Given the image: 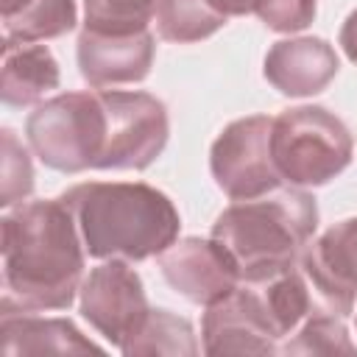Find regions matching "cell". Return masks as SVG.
<instances>
[{
    "instance_id": "cell-3",
    "label": "cell",
    "mask_w": 357,
    "mask_h": 357,
    "mask_svg": "<svg viewBox=\"0 0 357 357\" xmlns=\"http://www.w3.org/2000/svg\"><path fill=\"white\" fill-rule=\"evenodd\" d=\"M318 229V204L304 187L282 184L265 195L229 204L212 234L237 262L243 282H262L298 265Z\"/></svg>"
},
{
    "instance_id": "cell-22",
    "label": "cell",
    "mask_w": 357,
    "mask_h": 357,
    "mask_svg": "<svg viewBox=\"0 0 357 357\" xmlns=\"http://www.w3.org/2000/svg\"><path fill=\"white\" fill-rule=\"evenodd\" d=\"M268 31L296 33L312 25L318 14V0H259L254 11Z\"/></svg>"
},
{
    "instance_id": "cell-12",
    "label": "cell",
    "mask_w": 357,
    "mask_h": 357,
    "mask_svg": "<svg viewBox=\"0 0 357 357\" xmlns=\"http://www.w3.org/2000/svg\"><path fill=\"white\" fill-rule=\"evenodd\" d=\"M156 56V36L139 33H98L84 28L75 42L78 73L92 89L139 84L148 78Z\"/></svg>"
},
{
    "instance_id": "cell-11",
    "label": "cell",
    "mask_w": 357,
    "mask_h": 357,
    "mask_svg": "<svg viewBox=\"0 0 357 357\" xmlns=\"http://www.w3.org/2000/svg\"><path fill=\"white\" fill-rule=\"evenodd\" d=\"M156 265L178 296L201 307L220 301L243 282L237 262L215 237L176 240L156 257Z\"/></svg>"
},
{
    "instance_id": "cell-24",
    "label": "cell",
    "mask_w": 357,
    "mask_h": 357,
    "mask_svg": "<svg viewBox=\"0 0 357 357\" xmlns=\"http://www.w3.org/2000/svg\"><path fill=\"white\" fill-rule=\"evenodd\" d=\"M218 11H223L226 17H245V14H254L257 11V3L259 0H209Z\"/></svg>"
},
{
    "instance_id": "cell-2",
    "label": "cell",
    "mask_w": 357,
    "mask_h": 357,
    "mask_svg": "<svg viewBox=\"0 0 357 357\" xmlns=\"http://www.w3.org/2000/svg\"><path fill=\"white\" fill-rule=\"evenodd\" d=\"M92 259L142 262L178 240L176 204L145 181H84L59 195Z\"/></svg>"
},
{
    "instance_id": "cell-1",
    "label": "cell",
    "mask_w": 357,
    "mask_h": 357,
    "mask_svg": "<svg viewBox=\"0 0 357 357\" xmlns=\"http://www.w3.org/2000/svg\"><path fill=\"white\" fill-rule=\"evenodd\" d=\"M0 234V304L33 312L70 310L86 276V248L67 204L36 198L3 209Z\"/></svg>"
},
{
    "instance_id": "cell-9",
    "label": "cell",
    "mask_w": 357,
    "mask_h": 357,
    "mask_svg": "<svg viewBox=\"0 0 357 357\" xmlns=\"http://www.w3.org/2000/svg\"><path fill=\"white\" fill-rule=\"evenodd\" d=\"M279 332L251 282L209 304L201 318V351L206 354H279Z\"/></svg>"
},
{
    "instance_id": "cell-5",
    "label": "cell",
    "mask_w": 357,
    "mask_h": 357,
    "mask_svg": "<svg viewBox=\"0 0 357 357\" xmlns=\"http://www.w3.org/2000/svg\"><path fill=\"white\" fill-rule=\"evenodd\" d=\"M106 106L100 89L53 95L28 114L25 139L31 153L50 170H95L106 145Z\"/></svg>"
},
{
    "instance_id": "cell-7",
    "label": "cell",
    "mask_w": 357,
    "mask_h": 357,
    "mask_svg": "<svg viewBox=\"0 0 357 357\" xmlns=\"http://www.w3.org/2000/svg\"><path fill=\"white\" fill-rule=\"evenodd\" d=\"M273 117L248 114L231 120L209 148V170L215 184L231 201H248L282 187V176L271 153Z\"/></svg>"
},
{
    "instance_id": "cell-13",
    "label": "cell",
    "mask_w": 357,
    "mask_h": 357,
    "mask_svg": "<svg viewBox=\"0 0 357 357\" xmlns=\"http://www.w3.org/2000/svg\"><path fill=\"white\" fill-rule=\"evenodd\" d=\"M340 61L335 47L321 36H296L273 42L265 53L268 84L287 98H312L337 75Z\"/></svg>"
},
{
    "instance_id": "cell-18",
    "label": "cell",
    "mask_w": 357,
    "mask_h": 357,
    "mask_svg": "<svg viewBox=\"0 0 357 357\" xmlns=\"http://www.w3.org/2000/svg\"><path fill=\"white\" fill-rule=\"evenodd\" d=\"M153 20L165 42L190 45L218 33L229 17L218 11L209 0H159Z\"/></svg>"
},
{
    "instance_id": "cell-20",
    "label": "cell",
    "mask_w": 357,
    "mask_h": 357,
    "mask_svg": "<svg viewBox=\"0 0 357 357\" xmlns=\"http://www.w3.org/2000/svg\"><path fill=\"white\" fill-rule=\"evenodd\" d=\"M159 0H84V28L98 33H139L156 17Z\"/></svg>"
},
{
    "instance_id": "cell-25",
    "label": "cell",
    "mask_w": 357,
    "mask_h": 357,
    "mask_svg": "<svg viewBox=\"0 0 357 357\" xmlns=\"http://www.w3.org/2000/svg\"><path fill=\"white\" fill-rule=\"evenodd\" d=\"M25 3H28V0H0V14H3V17H11V14L20 11Z\"/></svg>"
},
{
    "instance_id": "cell-6",
    "label": "cell",
    "mask_w": 357,
    "mask_h": 357,
    "mask_svg": "<svg viewBox=\"0 0 357 357\" xmlns=\"http://www.w3.org/2000/svg\"><path fill=\"white\" fill-rule=\"evenodd\" d=\"M106 106V145L95 170H145L170 137L167 106L151 92L100 89Z\"/></svg>"
},
{
    "instance_id": "cell-19",
    "label": "cell",
    "mask_w": 357,
    "mask_h": 357,
    "mask_svg": "<svg viewBox=\"0 0 357 357\" xmlns=\"http://www.w3.org/2000/svg\"><path fill=\"white\" fill-rule=\"evenodd\" d=\"M343 321L346 318L326 312V310L307 315L301 321V326L279 343V354H326V357L346 354V357H354L357 343L351 340Z\"/></svg>"
},
{
    "instance_id": "cell-4",
    "label": "cell",
    "mask_w": 357,
    "mask_h": 357,
    "mask_svg": "<svg viewBox=\"0 0 357 357\" xmlns=\"http://www.w3.org/2000/svg\"><path fill=\"white\" fill-rule=\"evenodd\" d=\"M271 153L284 184L310 190L329 184L351 165L354 139L329 109L296 106L273 117Z\"/></svg>"
},
{
    "instance_id": "cell-15",
    "label": "cell",
    "mask_w": 357,
    "mask_h": 357,
    "mask_svg": "<svg viewBox=\"0 0 357 357\" xmlns=\"http://www.w3.org/2000/svg\"><path fill=\"white\" fill-rule=\"evenodd\" d=\"M61 70L47 45L39 42H3L0 67V98L6 106L25 109L42 103V98L56 89Z\"/></svg>"
},
{
    "instance_id": "cell-16",
    "label": "cell",
    "mask_w": 357,
    "mask_h": 357,
    "mask_svg": "<svg viewBox=\"0 0 357 357\" xmlns=\"http://www.w3.org/2000/svg\"><path fill=\"white\" fill-rule=\"evenodd\" d=\"M198 351L201 343L195 337L192 324L165 307H151L139 329L120 349V354L126 357H153V354L192 357Z\"/></svg>"
},
{
    "instance_id": "cell-14",
    "label": "cell",
    "mask_w": 357,
    "mask_h": 357,
    "mask_svg": "<svg viewBox=\"0 0 357 357\" xmlns=\"http://www.w3.org/2000/svg\"><path fill=\"white\" fill-rule=\"evenodd\" d=\"M0 351L25 354H100L103 346L84 337L70 318H45L33 310L0 304Z\"/></svg>"
},
{
    "instance_id": "cell-8",
    "label": "cell",
    "mask_w": 357,
    "mask_h": 357,
    "mask_svg": "<svg viewBox=\"0 0 357 357\" xmlns=\"http://www.w3.org/2000/svg\"><path fill=\"white\" fill-rule=\"evenodd\" d=\"M78 310L84 321L120 351L145 321L151 304L145 284L128 259H103L84 276Z\"/></svg>"
},
{
    "instance_id": "cell-17",
    "label": "cell",
    "mask_w": 357,
    "mask_h": 357,
    "mask_svg": "<svg viewBox=\"0 0 357 357\" xmlns=\"http://www.w3.org/2000/svg\"><path fill=\"white\" fill-rule=\"evenodd\" d=\"M75 22V0H28L20 11L3 17V42H47L70 33Z\"/></svg>"
},
{
    "instance_id": "cell-23",
    "label": "cell",
    "mask_w": 357,
    "mask_h": 357,
    "mask_svg": "<svg viewBox=\"0 0 357 357\" xmlns=\"http://www.w3.org/2000/svg\"><path fill=\"white\" fill-rule=\"evenodd\" d=\"M340 47H343V53L349 56V61L357 64V8L346 17V22H343V28H340Z\"/></svg>"
},
{
    "instance_id": "cell-21",
    "label": "cell",
    "mask_w": 357,
    "mask_h": 357,
    "mask_svg": "<svg viewBox=\"0 0 357 357\" xmlns=\"http://www.w3.org/2000/svg\"><path fill=\"white\" fill-rule=\"evenodd\" d=\"M33 192V162L11 128L0 131V206L11 209Z\"/></svg>"
},
{
    "instance_id": "cell-10",
    "label": "cell",
    "mask_w": 357,
    "mask_h": 357,
    "mask_svg": "<svg viewBox=\"0 0 357 357\" xmlns=\"http://www.w3.org/2000/svg\"><path fill=\"white\" fill-rule=\"evenodd\" d=\"M298 268L304 271L321 310L340 318L357 307V218H346L310 240Z\"/></svg>"
}]
</instances>
